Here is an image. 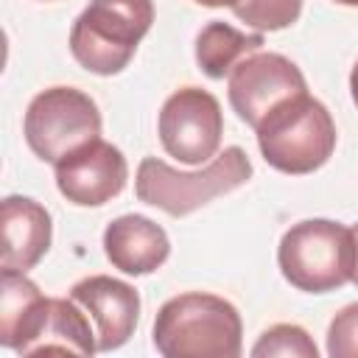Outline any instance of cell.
<instances>
[{
    "label": "cell",
    "instance_id": "cell-3",
    "mask_svg": "<svg viewBox=\"0 0 358 358\" xmlns=\"http://www.w3.org/2000/svg\"><path fill=\"white\" fill-rule=\"evenodd\" d=\"M252 179V159L241 145H227L201 171H176L157 157H145L137 165L134 193L143 204H151L173 218L190 215L210 204L215 196L232 193Z\"/></svg>",
    "mask_w": 358,
    "mask_h": 358
},
{
    "label": "cell",
    "instance_id": "cell-9",
    "mask_svg": "<svg viewBox=\"0 0 358 358\" xmlns=\"http://www.w3.org/2000/svg\"><path fill=\"white\" fill-rule=\"evenodd\" d=\"M84 308L70 296H42L20 330L14 333L8 350L20 355H42V352H73L92 355L98 352V336L90 327Z\"/></svg>",
    "mask_w": 358,
    "mask_h": 358
},
{
    "label": "cell",
    "instance_id": "cell-7",
    "mask_svg": "<svg viewBox=\"0 0 358 358\" xmlns=\"http://www.w3.org/2000/svg\"><path fill=\"white\" fill-rule=\"evenodd\" d=\"M157 131L162 148L173 159L185 165L210 162L218 154L224 134L221 103L201 87H182L165 98Z\"/></svg>",
    "mask_w": 358,
    "mask_h": 358
},
{
    "label": "cell",
    "instance_id": "cell-12",
    "mask_svg": "<svg viewBox=\"0 0 358 358\" xmlns=\"http://www.w3.org/2000/svg\"><path fill=\"white\" fill-rule=\"evenodd\" d=\"M103 252L106 260L123 274L143 277L157 271L168 260L171 241L157 221L129 213L109 221V227L103 229Z\"/></svg>",
    "mask_w": 358,
    "mask_h": 358
},
{
    "label": "cell",
    "instance_id": "cell-17",
    "mask_svg": "<svg viewBox=\"0 0 358 358\" xmlns=\"http://www.w3.org/2000/svg\"><path fill=\"white\" fill-rule=\"evenodd\" d=\"M252 355L255 358H271V355H282V358H319V347L308 336V330L299 327V324H271L255 341Z\"/></svg>",
    "mask_w": 358,
    "mask_h": 358
},
{
    "label": "cell",
    "instance_id": "cell-21",
    "mask_svg": "<svg viewBox=\"0 0 358 358\" xmlns=\"http://www.w3.org/2000/svg\"><path fill=\"white\" fill-rule=\"evenodd\" d=\"M352 232H355V241H358V224H355V227H352ZM352 282H355V285H358V268H355V274H352Z\"/></svg>",
    "mask_w": 358,
    "mask_h": 358
},
{
    "label": "cell",
    "instance_id": "cell-18",
    "mask_svg": "<svg viewBox=\"0 0 358 358\" xmlns=\"http://www.w3.org/2000/svg\"><path fill=\"white\" fill-rule=\"evenodd\" d=\"M330 358H358V302L341 308L327 327Z\"/></svg>",
    "mask_w": 358,
    "mask_h": 358
},
{
    "label": "cell",
    "instance_id": "cell-6",
    "mask_svg": "<svg viewBox=\"0 0 358 358\" xmlns=\"http://www.w3.org/2000/svg\"><path fill=\"white\" fill-rule=\"evenodd\" d=\"M22 134L42 162H59L78 145L101 137L98 103L76 87H48L25 109Z\"/></svg>",
    "mask_w": 358,
    "mask_h": 358
},
{
    "label": "cell",
    "instance_id": "cell-10",
    "mask_svg": "<svg viewBox=\"0 0 358 358\" xmlns=\"http://www.w3.org/2000/svg\"><path fill=\"white\" fill-rule=\"evenodd\" d=\"M129 179L123 151L101 137L78 145L56 162V187L76 207H101L112 201Z\"/></svg>",
    "mask_w": 358,
    "mask_h": 358
},
{
    "label": "cell",
    "instance_id": "cell-13",
    "mask_svg": "<svg viewBox=\"0 0 358 358\" xmlns=\"http://www.w3.org/2000/svg\"><path fill=\"white\" fill-rule=\"evenodd\" d=\"M3 218V268L31 271L50 249L53 224L45 204L28 196H6L0 204Z\"/></svg>",
    "mask_w": 358,
    "mask_h": 358
},
{
    "label": "cell",
    "instance_id": "cell-11",
    "mask_svg": "<svg viewBox=\"0 0 358 358\" xmlns=\"http://www.w3.org/2000/svg\"><path fill=\"white\" fill-rule=\"evenodd\" d=\"M70 296L95 319L98 352L123 347L140 319V294L134 285L109 274H92L70 288Z\"/></svg>",
    "mask_w": 358,
    "mask_h": 358
},
{
    "label": "cell",
    "instance_id": "cell-16",
    "mask_svg": "<svg viewBox=\"0 0 358 358\" xmlns=\"http://www.w3.org/2000/svg\"><path fill=\"white\" fill-rule=\"evenodd\" d=\"M232 14L257 34L282 31L299 20L302 0H238L232 6Z\"/></svg>",
    "mask_w": 358,
    "mask_h": 358
},
{
    "label": "cell",
    "instance_id": "cell-4",
    "mask_svg": "<svg viewBox=\"0 0 358 358\" xmlns=\"http://www.w3.org/2000/svg\"><path fill=\"white\" fill-rule=\"evenodd\" d=\"M277 263L296 291L327 294L352 282L358 241L352 227L330 218H308L285 229L277 246Z\"/></svg>",
    "mask_w": 358,
    "mask_h": 358
},
{
    "label": "cell",
    "instance_id": "cell-8",
    "mask_svg": "<svg viewBox=\"0 0 358 358\" xmlns=\"http://www.w3.org/2000/svg\"><path fill=\"white\" fill-rule=\"evenodd\" d=\"M308 92L302 70L282 53H249L227 76V95L232 109L252 129L285 98Z\"/></svg>",
    "mask_w": 358,
    "mask_h": 358
},
{
    "label": "cell",
    "instance_id": "cell-5",
    "mask_svg": "<svg viewBox=\"0 0 358 358\" xmlns=\"http://www.w3.org/2000/svg\"><path fill=\"white\" fill-rule=\"evenodd\" d=\"M151 22L154 0H90L70 28V53L84 70L115 76L131 62Z\"/></svg>",
    "mask_w": 358,
    "mask_h": 358
},
{
    "label": "cell",
    "instance_id": "cell-19",
    "mask_svg": "<svg viewBox=\"0 0 358 358\" xmlns=\"http://www.w3.org/2000/svg\"><path fill=\"white\" fill-rule=\"evenodd\" d=\"M350 92H352V101H355V106H358V62H355V67H352V73H350Z\"/></svg>",
    "mask_w": 358,
    "mask_h": 358
},
{
    "label": "cell",
    "instance_id": "cell-14",
    "mask_svg": "<svg viewBox=\"0 0 358 358\" xmlns=\"http://www.w3.org/2000/svg\"><path fill=\"white\" fill-rule=\"evenodd\" d=\"M260 48H263V34H246L229 22L210 20L196 36V62L204 76L224 78L232 73V67L241 59L257 53Z\"/></svg>",
    "mask_w": 358,
    "mask_h": 358
},
{
    "label": "cell",
    "instance_id": "cell-20",
    "mask_svg": "<svg viewBox=\"0 0 358 358\" xmlns=\"http://www.w3.org/2000/svg\"><path fill=\"white\" fill-rule=\"evenodd\" d=\"M193 3H199V6H210V8H224V6H235L238 0H193Z\"/></svg>",
    "mask_w": 358,
    "mask_h": 358
},
{
    "label": "cell",
    "instance_id": "cell-22",
    "mask_svg": "<svg viewBox=\"0 0 358 358\" xmlns=\"http://www.w3.org/2000/svg\"><path fill=\"white\" fill-rule=\"evenodd\" d=\"M336 3H341V6H358V0H336Z\"/></svg>",
    "mask_w": 358,
    "mask_h": 358
},
{
    "label": "cell",
    "instance_id": "cell-15",
    "mask_svg": "<svg viewBox=\"0 0 358 358\" xmlns=\"http://www.w3.org/2000/svg\"><path fill=\"white\" fill-rule=\"evenodd\" d=\"M42 299V291L25 271L3 268V291H0V344L8 347L31 308Z\"/></svg>",
    "mask_w": 358,
    "mask_h": 358
},
{
    "label": "cell",
    "instance_id": "cell-2",
    "mask_svg": "<svg viewBox=\"0 0 358 358\" xmlns=\"http://www.w3.org/2000/svg\"><path fill=\"white\" fill-rule=\"evenodd\" d=\"M257 148L263 159L291 176L319 171L336 151V123L330 109L310 92L280 101L257 126Z\"/></svg>",
    "mask_w": 358,
    "mask_h": 358
},
{
    "label": "cell",
    "instance_id": "cell-1",
    "mask_svg": "<svg viewBox=\"0 0 358 358\" xmlns=\"http://www.w3.org/2000/svg\"><path fill=\"white\" fill-rule=\"evenodd\" d=\"M151 338L165 358H238L243 350V322L224 296L187 291L162 302Z\"/></svg>",
    "mask_w": 358,
    "mask_h": 358
}]
</instances>
